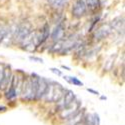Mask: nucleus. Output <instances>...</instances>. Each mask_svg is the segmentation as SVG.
I'll list each match as a JSON object with an SVG mask.
<instances>
[{"instance_id":"1","label":"nucleus","mask_w":125,"mask_h":125,"mask_svg":"<svg viewBox=\"0 0 125 125\" xmlns=\"http://www.w3.org/2000/svg\"><path fill=\"white\" fill-rule=\"evenodd\" d=\"M37 81L38 76L32 74L30 77H26L22 83V89L21 93L22 99L24 100H33L36 99V92H37Z\"/></svg>"},{"instance_id":"2","label":"nucleus","mask_w":125,"mask_h":125,"mask_svg":"<svg viewBox=\"0 0 125 125\" xmlns=\"http://www.w3.org/2000/svg\"><path fill=\"white\" fill-rule=\"evenodd\" d=\"M65 91V88L60 83L55 81H48L46 92L42 98H44L48 102H58L64 95Z\"/></svg>"},{"instance_id":"3","label":"nucleus","mask_w":125,"mask_h":125,"mask_svg":"<svg viewBox=\"0 0 125 125\" xmlns=\"http://www.w3.org/2000/svg\"><path fill=\"white\" fill-rule=\"evenodd\" d=\"M32 32V26L29 22H22L20 23L15 31H14V35H13V38L15 39L16 42L18 43H22L24 39Z\"/></svg>"},{"instance_id":"4","label":"nucleus","mask_w":125,"mask_h":125,"mask_svg":"<svg viewBox=\"0 0 125 125\" xmlns=\"http://www.w3.org/2000/svg\"><path fill=\"white\" fill-rule=\"evenodd\" d=\"M80 107H81L80 101L75 99L73 102H71L69 105H67L66 107L62 108L60 110V117L62 119H65V120L73 117L74 115H76V114L80 111Z\"/></svg>"},{"instance_id":"5","label":"nucleus","mask_w":125,"mask_h":125,"mask_svg":"<svg viewBox=\"0 0 125 125\" xmlns=\"http://www.w3.org/2000/svg\"><path fill=\"white\" fill-rule=\"evenodd\" d=\"M88 11V7L85 2V0H75V2L72 6V16L76 19H79L83 16H85Z\"/></svg>"},{"instance_id":"6","label":"nucleus","mask_w":125,"mask_h":125,"mask_svg":"<svg viewBox=\"0 0 125 125\" xmlns=\"http://www.w3.org/2000/svg\"><path fill=\"white\" fill-rule=\"evenodd\" d=\"M112 32V27L110 24H103L96 28V30L93 33V39L95 41H100L104 38H106Z\"/></svg>"},{"instance_id":"7","label":"nucleus","mask_w":125,"mask_h":125,"mask_svg":"<svg viewBox=\"0 0 125 125\" xmlns=\"http://www.w3.org/2000/svg\"><path fill=\"white\" fill-rule=\"evenodd\" d=\"M51 34V38L53 40V42H57L64 38V34H65V23L64 20H59L57 25L55 26L54 30L52 31Z\"/></svg>"},{"instance_id":"8","label":"nucleus","mask_w":125,"mask_h":125,"mask_svg":"<svg viewBox=\"0 0 125 125\" xmlns=\"http://www.w3.org/2000/svg\"><path fill=\"white\" fill-rule=\"evenodd\" d=\"M75 99H76V96H75V94H74V92L71 91V90H66L65 93H64V95L62 96V98L58 101V102H59L58 108L61 110L62 108H64V107H66L67 105H69L71 102H73Z\"/></svg>"},{"instance_id":"9","label":"nucleus","mask_w":125,"mask_h":125,"mask_svg":"<svg viewBox=\"0 0 125 125\" xmlns=\"http://www.w3.org/2000/svg\"><path fill=\"white\" fill-rule=\"evenodd\" d=\"M12 77V73H11V69L10 66L8 65H4V69H3V75H2V79L0 81V90H6L10 80Z\"/></svg>"},{"instance_id":"10","label":"nucleus","mask_w":125,"mask_h":125,"mask_svg":"<svg viewBox=\"0 0 125 125\" xmlns=\"http://www.w3.org/2000/svg\"><path fill=\"white\" fill-rule=\"evenodd\" d=\"M48 86V80L38 76V81H37V92H36V99L42 98L43 95L45 94L46 89Z\"/></svg>"},{"instance_id":"11","label":"nucleus","mask_w":125,"mask_h":125,"mask_svg":"<svg viewBox=\"0 0 125 125\" xmlns=\"http://www.w3.org/2000/svg\"><path fill=\"white\" fill-rule=\"evenodd\" d=\"M50 33H51L50 32V26H49L48 23H46L43 26L42 30H41V33L39 35H37V43H38V46L42 45V44H44L46 42L47 39L50 36Z\"/></svg>"},{"instance_id":"12","label":"nucleus","mask_w":125,"mask_h":125,"mask_svg":"<svg viewBox=\"0 0 125 125\" xmlns=\"http://www.w3.org/2000/svg\"><path fill=\"white\" fill-rule=\"evenodd\" d=\"M48 3L50 7L58 11L66 7V5L69 3V0H48Z\"/></svg>"},{"instance_id":"13","label":"nucleus","mask_w":125,"mask_h":125,"mask_svg":"<svg viewBox=\"0 0 125 125\" xmlns=\"http://www.w3.org/2000/svg\"><path fill=\"white\" fill-rule=\"evenodd\" d=\"M85 2L87 4L88 10L91 11H95L101 6V0H85Z\"/></svg>"},{"instance_id":"14","label":"nucleus","mask_w":125,"mask_h":125,"mask_svg":"<svg viewBox=\"0 0 125 125\" xmlns=\"http://www.w3.org/2000/svg\"><path fill=\"white\" fill-rule=\"evenodd\" d=\"M64 79H66L70 84H73L76 86H83V83L76 77H69V76H64Z\"/></svg>"},{"instance_id":"15","label":"nucleus","mask_w":125,"mask_h":125,"mask_svg":"<svg viewBox=\"0 0 125 125\" xmlns=\"http://www.w3.org/2000/svg\"><path fill=\"white\" fill-rule=\"evenodd\" d=\"M84 121H83V125H95L94 122V117L92 114H86L85 116H83Z\"/></svg>"},{"instance_id":"16","label":"nucleus","mask_w":125,"mask_h":125,"mask_svg":"<svg viewBox=\"0 0 125 125\" xmlns=\"http://www.w3.org/2000/svg\"><path fill=\"white\" fill-rule=\"evenodd\" d=\"M50 71L52 72V73L58 75V76H61V75H62V72H61L59 69H57V68H50Z\"/></svg>"},{"instance_id":"17","label":"nucleus","mask_w":125,"mask_h":125,"mask_svg":"<svg viewBox=\"0 0 125 125\" xmlns=\"http://www.w3.org/2000/svg\"><path fill=\"white\" fill-rule=\"evenodd\" d=\"M29 58H30V60L35 61V62H38V63H43V59H41V58H39V57H35V56H30Z\"/></svg>"},{"instance_id":"18","label":"nucleus","mask_w":125,"mask_h":125,"mask_svg":"<svg viewBox=\"0 0 125 125\" xmlns=\"http://www.w3.org/2000/svg\"><path fill=\"white\" fill-rule=\"evenodd\" d=\"M93 117H94L95 125H100V118H99L98 114H97V113H94V114H93Z\"/></svg>"},{"instance_id":"19","label":"nucleus","mask_w":125,"mask_h":125,"mask_svg":"<svg viewBox=\"0 0 125 125\" xmlns=\"http://www.w3.org/2000/svg\"><path fill=\"white\" fill-rule=\"evenodd\" d=\"M3 69H4V65L0 63V81L2 79V75H3Z\"/></svg>"},{"instance_id":"20","label":"nucleus","mask_w":125,"mask_h":125,"mask_svg":"<svg viewBox=\"0 0 125 125\" xmlns=\"http://www.w3.org/2000/svg\"><path fill=\"white\" fill-rule=\"evenodd\" d=\"M87 91L90 92V93H92V94H94V95H98V94H99L98 91H95V90H93V89H91V88H87Z\"/></svg>"},{"instance_id":"21","label":"nucleus","mask_w":125,"mask_h":125,"mask_svg":"<svg viewBox=\"0 0 125 125\" xmlns=\"http://www.w3.org/2000/svg\"><path fill=\"white\" fill-rule=\"evenodd\" d=\"M6 111V107L5 106H0V112H3Z\"/></svg>"},{"instance_id":"22","label":"nucleus","mask_w":125,"mask_h":125,"mask_svg":"<svg viewBox=\"0 0 125 125\" xmlns=\"http://www.w3.org/2000/svg\"><path fill=\"white\" fill-rule=\"evenodd\" d=\"M62 68H64V69H66V70H70V68H69V67L64 66V65H62Z\"/></svg>"},{"instance_id":"23","label":"nucleus","mask_w":125,"mask_h":125,"mask_svg":"<svg viewBox=\"0 0 125 125\" xmlns=\"http://www.w3.org/2000/svg\"><path fill=\"white\" fill-rule=\"evenodd\" d=\"M101 99L102 100H106V97L105 96H101Z\"/></svg>"}]
</instances>
